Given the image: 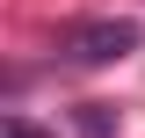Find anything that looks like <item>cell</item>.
Here are the masks:
<instances>
[{
	"instance_id": "cell-1",
	"label": "cell",
	"mask_w": 145,
	"mask_h": 138,
	"mask_svg": "<svg viewBox=\"0 0 145 138\" xmlns=\"http://www.w3.org/2000/svg\"><path fill=\"white\" fill-rule=\"evenodd\" d=\"M145 36H138V22H116V15H102V22H72L65 36H58V51L72 58V66H116V58H131Z\"/></svg>"
},
{
	"instance_id": "cell-2",
	"label": "cell",
	"mask_w": 145,
	"mask_h": 138,
	"mask_svg": "<svg viewBox=\"0 0 145 138\" xmlns=\"http://www.w3.org/2000/svg\"><path fill=\"white\" fill-rule=\"evenodd\" d=\"M7 138H36V131H29V124H22V116H7Z\"/></svg>"
}]
</instances>
